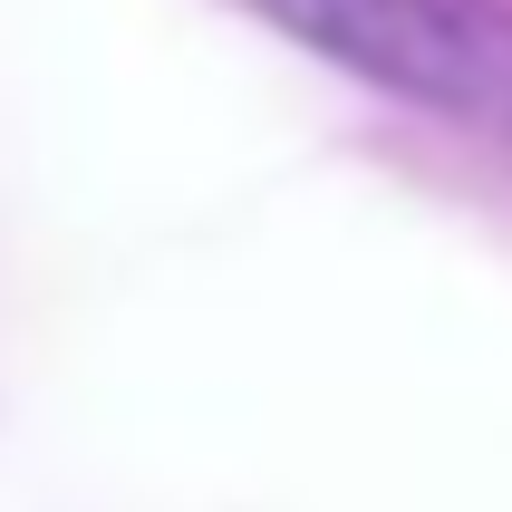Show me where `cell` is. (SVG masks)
<instances>
[{
  "mask_svg": "<svg viewBox=\"0 0 512 512\" xmlns=\"http://www.w3.org/2000/svg\"><path fill=\"white\" fill-rule=\"evenodd\" d=\"M252 10L310 39L319 58L464 126H493L512 107V20L493 0H252Z\"/></svg>",
  "mask_w": 512,
  "mask_h": 512,
  "instance_id": "1",
  "label": "cell"
},
{
  "mask_svg": "<svg viewBox=\"0 0 512 512\" xmlns=\"http://www.w3.org/2000/svg\"><path fill=\"white\" fill-rule=\"evenodd\" d=\"M484 136H503V145H512V107H503V116H493V126H484Z\"/></svg>",
  "mask_w": 512,
  "mask_h": 512,
  "instance_id": "2",
  "label": "cell"
}]
</instances>
